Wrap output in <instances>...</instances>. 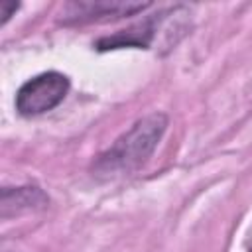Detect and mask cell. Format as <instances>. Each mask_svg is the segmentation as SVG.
<instances>
[{
    "mask_svg": "<svg viewBox=\"0 0 252 252\" xmlns=\"http://www.w3.org/2000/svg\"><path fill=\"white\" fill-rule=\"evenodd\" d=\"M165 130L167 116L163 112H150L142 116L94 159L93 173L98 177H116L140 169L156 152Z\"/></svg>",
    "mask_w": 252,
    "mask_h": 252,
    "instance_id": "6da1fadb",
    "label": "cell"
},
{
    "mask_svg": "<svg viewBox=\"0 0 252 252\" xmlns=\"http://www.w3.org/2000/svg\"><path fill=\"white\" fill-rule=\"evenodd\" d=\"M69 79L59 71H45L28 79L16 93V110L22 116H39L59 106L69 93Z\"/></svg>",
    "mask_w": 252,
    "mask_h": 252,
    "instance_id": "7a4b0ae2",
    "label": "cell"
},
{
    "mask_svg": "<svg viewBox=\"0 0 252 252\" xmlns=\"http://www.w3.org/2000/svg\"><path fill=\"white\" fill-rule=\"evenodd\" d=\"M150 6H152L150 2H128V0H75L63 6L61 22L63 24L106 22L124 16H134Z\"/></svg>",
    "mask_w": 252,
    "mask_h": 252,
    "instance_id": "3957f363",
    "label": "cell"
},
{
    "mask_svg": "<svg viewBox=\"0 0 252 252\" xmlns=\"http://www.w3.org/2000/svg\"><path fill=\"white\" fill-rule=\"evenodd\" d=\"M171 14V8L159 10L154 16H148L146 20H142L140 24H134L128 30H122L114 35H104L100 37L94 47L98 51H108V49H120V47H150L154 43V39L159 33V28L165 26L167 18Z\"/></svg>",
    "mask_w": 252,
    "mask_h": 252,
    "instance_id": "277c9868",
    "label": "cell"
},
{
    "mask_svg": "<svg viewBox=\"0 0 252 252\" xmlns=\"http://www.w3.org/2000/svg\"><path fill=\"white\" fill-rule=\"evenodd\" d=\"M47 203H49L47 195L35 185L4 187L2 189V217L4 219L18 215V213H24V211L43 209Z\"/></svg>",
    "mask_w": 252,
    "mask_h": 252,
    "instance_id": "5b68a950",
    "label": "cell"
},
{
    "mask_svg": "<svg viewBox=\"0 0 252 252\" xmlns=\"http://www.w3.org/2000/svg\"><path fill=\"white\" fill-rule=\"evenodd\" d=\"M20 8V4L18 2H2L0 4V16H2V24H6L14 14H16V10Z\"/></svg>",
    "mask_w": 252,
    "mask_h": 252,
    "instance_id": "8992f818",
    "label": "cell"
}]
</instances>
